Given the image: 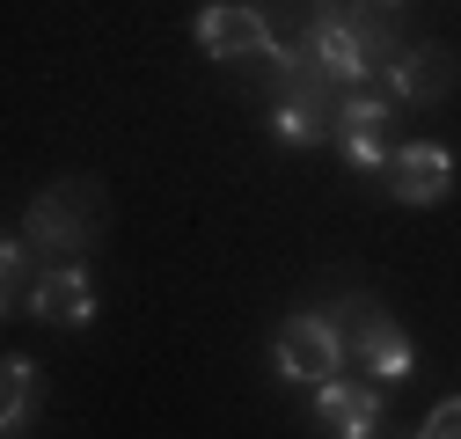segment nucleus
<instances>
[{
	"label": "nucleus",
	"mask_w": 461,
	"mask_h": 439,
	"mask_svg": "<svg viewBox=\"0 0 461 439\" xmlns=\"http://www.w3.org/2000/svg\"><path fill=\"white\" fill-rule=\"evenodd\" d=\"M308 51L344 88H359V81H388V67L411 44L395 37V8H381V0H315Z\"/></svg>",
	"instance_id": "f257e3e1"
},
{
	"label": "nucleus",
	"mask_w": 461,
	"mask_h": 439,
	"mask_svg": "<svg viewBox=\"0 0 461 439\" xmlns=\"http://www.w3.org/2000/svg\"><path fill=\"white\" fill-rule=\"evenodd\" d=\"M103 191L88 176H67V184H51L30 198L23 212V242L37 249V264H88L95 235H103Z\"/></svg>",
	"instance_id": "f03ea898"
},
{
	"label": "nucleus",
	"mask_w": 461,
	"mask_h": 439,
	"mask_svg": "<svg viewBox=\"0 0 461 439\" xmlns=\"http://www.w3.org/2000/svg\"><path fill=\"white\" fill-rule=\"evenodd\" d=\"M344 337L322 322V308L315 315H285L278 322V337H271V366L285 373V381H301V389H322V381H337L344 373Z\"/></svg>",
	"instance_id": "7ed1b4c3"
},
{
	"label": "nucleus",
	"mask_w": 461,
	"mask_h": 439,
	"mask_svg": "<svg viewBox=\"0 0 461 439\" xmlns=\"http://www.w3.org/2000/svg\"><path fill=\"white\" fill-rule=\"evenodd\" d=\"M198 51L205 59H271V15L242 0H212L198 8Z\"/></svg>",
	"instance_id": "20e7f679"
},
{
	"label": "nucleus",
	"mask_w": 461,
	"mask_h": 439,
	"mask_svg": "<svg viewBox=\"0 0 461 439\" xmlns=\"http://www.w3.org/2000/svg\"><path fill=\"white\" fill-rule=\"evenodd\" d=\"M454 81H461V67H454L447 44H411V51L388 67V95H395V110H439V103L454 95Z\"/></svg>",
	"instance_id": "39448f33"
},
{
	"label": "nucleus",
	"mask_w": 461,
	"mask_h": 439,
	"mask_svg": "<svg viewBox=\"0 0 461 439\" xmlns=\"http://www.w3.org/2000/svg\"><path fill=\"white\" fill-rule=\"evenodd\" d=\"M388 191H395V205H439V198L454 191V147H439V139L395 147V161H388Z\"/></svg>",
	"instance_id": "423d86ee"
},
{
	"label": "nucleus",
	"mask_w": 461,
	"mask_h": 439,
	"mask_svg": "<svg viewBox=\"0 0 461 439\" xmlns=\"http://www.w3.org/2000/svg\"><path fill=\"white\" fill-rule=\"evenodd\" d=\"M30 315H37V322H59V329H81V322L95 315V279H88V264H37Z\"/></svg>",
	"instance_id": "0eeeda50"
},
{
	"label": "nucleus",
	"mask_w": 461,
	"mask_h": 439,
	"mask_svg": "<svg viewBox=\"0 0 461 439\" xmlns=\"http://www.w3.org/2000/svg\"><path fill=\"white\" fill-rule=\"evenodd\" d=\"M315 417H322V432L330 439H374V425H381V381H322L315 389Z\"/></svg>",
	"instance_id": "6e6552de"
},
{
	"label": "nucleus",
	"mask_w": 461,
	"mask_h": 439,
	"mask_svg": "<svg viewBox=\"0 0 461 439\" xmlns=\"http://www.w3.org/2000/svg\"><path fill=\"white\" fill-rule=\"evenodd\" d=\"M37 396H44V373H37V359H8V366H0V432H23L30 425V410H37Z\"/></svg>",
	"instance_id": "1a4fd4ad"
},
{
	"label": "nucleus",
	"mask_w": 461,
	"mask_h": 439,
	"mask_svg": "<svg viewBox=\"0 0 461 439\" xmlns=\"http://www.w3.org/2000/svg\"><path fill=\"white\" fill-rule=\"evenodd\" d=\"M359 366H366V381H411V366H418V352H411V337H402L395 322H381L374 337L352 352Z\"/></svg>",
	"instance_id": "9d476101"
},
{
	"label": "nucleus",
	"mask_w": 461,
	"mask_h": 439,
	"mask_svg": "<svg viewBox=\"0 0 461 439\" xmlns=\"http://www.w3.org/2000/svg\"><path fill=\"white\" fill-rule=\"evenodd\" d=\"M322 322H330V329H337V337H344V352H359V345L374 337V329L388 322V308H381L374 293H337V300L322 308Z\"/></svg>",
	"instance_id": "9b49d317"
},
{
	"label": "nucleus",
	"mask_w": 461,
	"mask_h": 439,
	"mask_svg": "<svg viewBox=\"0 0 461 439\" xmlns=\"http://www.w3.org/2000/svg\"><path fill=\"white\" fill-rule=\"evenodd\" d=\"M337 147H344V161H352L359 176H388V161H395V154L381 147V132H344Z\"/></svg>",
	"instance_id": "f8f14e48"
},
{
	"label": "nucleus",
	"mask_w": 461,
	"mask_h": 439,
	"mask_svg": "<svg viewBox=\"0 0 461 439\" xmlns=\"http://www.w3.org/2000/svg\"><path fill=\"white\" fill-rule=\"evenodd\" d=\"M418 439H461V396H447V403L418 425Z\"/></svg>",
	"instance_id": "ddd939ff"
},
{
	"label": "nucleus",
	"mask_w": 461,
	"mask_h": 439,
	"mask_svg": "<svg viewBox=\"0 0 461 439\" xmlns=\"http://www.w3.org/2000/svg\"><path fill=\"white\" fill-rule=\"evenodd\" d=\"M381 8H402V0H381Z\"/></svg>",
	"instance_id": "4468645a"
}]
</instances>
